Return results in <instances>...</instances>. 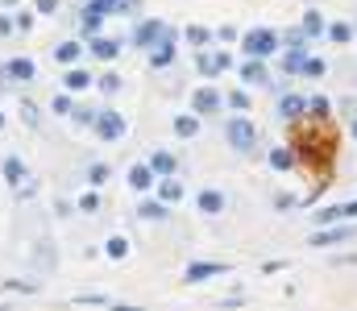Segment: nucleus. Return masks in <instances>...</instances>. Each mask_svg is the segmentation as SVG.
Returning <instances> with one entry per match:
<instances>
[{"instance_id": "obj_1", "label": "nucleus", "mask_w": 357, "mask_h": 311, "mask_svg": "<svg viewBox=\"0 0 357 311\" xmlns=\"http://www.w3.org/2000/svg\"><path fill=\"white\" fill-rule=\"evenodd\" d=\"M225 137H229V145H233L237 154H250V150L258 145V129H254V121H245V116H233V121L225 125Z\"/></svg>"}, {"instance_id": "obj_2", "label": "nucleus", "mask_w": 357, "mask_h": 311, "mask_svg": "<svg viewBox=\"0 0 357 311\" xmlns=\"http://www.w3.org/2000/svg\"><path fill=\"white\" fill-rule=\"evenodd\" d=\"M275 46H279V33H275V29H250V33L241 37V50H245L250 58H266Z\"/></svg>"}, {"instance_id": "obj_3", "label": "nucleus", "mask_w": 357, "mask_h": 311, "mask_svg": "<svg viewBox=\"0 0 357 311\" xmlns=\"http://www.w3.org/2000/svg\"><path fill=\"white\" fill-rule=\"evenodd\" d=\"M96 137L100 141H121L125 137V116L121 112H108V108H100V116H96Z\"/></svg>"}, {"instance_id": "obj_4", "label": "nucleus", "mask_w": 357, "mask_h": 311, "mask_svg": "<svg viewBox=\"0 0 357 311\" xmlns=\"http://www.w3.org/2000/svg\"><path fill=\"white\" fill-rule=\"evenodd\" d=\"M354 237H357L354 224H337V229H316L308 245H316V249H329V245H349Z\"/></svg>"}, {"instance_id": "obj_5", "label": "nucleus", "mask_w": 357, "mask_h": 311, "mask_svg": "<svg viewBox=\"0 0 357 311\" xmlns=\"http://www.w3.org/2000/svg\"><path fill=\"white\" fill-rule=\"evenodd\" d=\"M220 104H225V96H220L216 87H200V91L191 96V112H200V116H212V112H220Z\"/></svg>"}, {"instance_id": "obj_6", "label": "nucleus", "mask_w": 357, "mask_h": 311, "mask_svg": "<svg viewBox=\"0 0 357 311\" xmlns=\"http://www.w3.org/2000/svg\"><path fill=\"white\" fill-rule=\"evenodd\" d=\"M220 274H229V262H191L187 266V283H208V278H220Z\"/></svg>"}, {"instance_id": "obj_7", "label": "nucleus", "mask_w": 357, "mask_h": 311, "mask_svg": "<svg viewBox=\"0 0 357 311\" xmlns=\"http://www.w3.org/2000/svg\"><path fill=\"white\" fill-rule=\"evenodd\" d=\"M162 33H166V25H162V21H141V25L133 29V46L154 50V42H162Z\"/></svg>"}, {"instance_id": "obj_8", "label": "nucleus", "mask_w": 357, "mask_h": 311, "mask_svg": "<svg viewBox=\"0 0 357 311\" xmlns=\"http://www.w3.org/2000/svg\"><path fill=\"white\" fill-rule=\"evenodd\" d=\"M171 62H175V33L166 29L162 42H158V50H150V66H171Z\"/></svg>"}, {"instance_id": "obj_9", "label": "nucleus", "mask_w": 357, "mask_h": 311, "mask_svg": "<svg viewBox=\"0 0 357 311\" xmlns=\"http://www.w3.org/2000/svg\"><path fill=\"white\" fill-rule=\"evenodd\" d=\"M146 166H150V170H154V175H158V179H171V175H175V166H179V162H175V154H171V150H154V158H150V162H146Z\"/></svg>"}, {"instance_id": "obj_10", "label": "nucleus", "mask_w": 357, "mask_h": 311, "mask_svg": "<svg viewBox=\"0 0 357 311\" xmlns=\"http://www.w3.org/2000/svg\"><path fill=\"white\" fill-rule=\"evenodd\" d=\"M0 175H4V183L17 191V187L25 183V162H21L17 154H8V158H4V166H0Z\"/></svg>"}, {"instance_id": "obj_11", "label": "nucleus", "mask_w": 357, "mask_h": 311, "mask_svg": "<svg viewBox=\"0 0 357 311\" xmlns=\"http://www.w3.org/2000/svg\"><path fill=\"white\" fill-rule=\"evenodd\" d=\"M195 66H200V75H220L229 66V54H200Z\"/></svg>"}, {"instance_id": "obj_12", "label": "nucleus", "mask_w": 357, "mask_h": 311, "mask_svg": "<svg viewBox=\"0 0 357 311\" xmlns=\"http://www.w3.org/2000/svg\"><path fill=\"white\" fill-rule=\"evenodd\" d=\"M4 75L29 83V79H33V62H29V58H8V62H4Z\"/></svg>"}, {"instance_id": "obj_13", "label": "nucleus", "mask_w": 357, "mask_h": 311, "mask_svg": "<svg viewBox=\"0 0 357 311\" xmlns=\"http://www.w3.org/2000/svg\"><path fill=\"white\" fill-rule=\"evenodd\" d=\"M304 108H308V100H304V96H283V100H279V116H283V121L304 116Z\"/></svg>"}, {"instance_id": "obj_14", "label": "nucleus", "mask_w": 357, "mask_h": 311, "mask_svg": "<svg viewBox=\"0 0 357 311\" xmlns=\"http://www.w3.org/2000/svg\"><path fill=\"white\" fill-rule=\"evenodd\" d=\"M200 212H204V216H220V212H225V195L212 191V187L200 191Z\"/></svg>"}, {"instance_id": "obj_15", "label": "nucleus", "mask_w": 357, "mask_h": 311, "mask_svg": "<svg viewBox=\"0 0 357 311\" xmlns=\"http://www.w3.org/2000/svg\"><path fill=\"white\" fill-rule=\"evenodd\" d=\"M92 54L104 58V62H112V58L121 54V42H112V37H92Z\"/></svg>"}, {"instance_id": "obj_16", "label": "nucleus", "mask_w": 357, "mask_h": 311, "mask_svg": "<svg viewBox=\"0 0 357 311\" xmlns=\"http://www.w3.org/2000/svg\"><path fill=\"white\" fill-rule=\"evenodd\" d=\"M241 79H245V83H270V75H266L262 58H250V62L241 66Z\"/></svg>"}, {"instance_id": "obj_17", "label": "nucleus", "mask_w": 357, "mask_h": 311, "mask_svg": "<svg viewBox=\"0 0 357 311\" xmlns=\"http://www.w3.org/2000/svg\"><path fill=\"white\" fill-rule=\"evenodd\" d=\"M137 216H141V220H166L171 212H166V204H162V199H146V204L137 208Z\"/></svg>"}, {"instance_id": "obj_18", "label": "nucleus", "mask_w": 357, "mask_h": 311, "mask_svg": "<svg viewBox=\"0 0 357 311\" xmlns=\"http://www.w3.org/2000/svg\"><path fill=\"white\" fill-rule=\"evenodd\" d=\"M79 54H83V46H79V42H62V46L54 50V58H58L62 66H75V58H79Z\"/></svg>"}, {"instance_id": "obj_19", "label": "nucleus", "mask_w": 357, "mask_h": 311, "mask_svg": "<svg viewBox=\"0 0 357 311\" xmlns=\"http://www.w3.org/2000/svg\"><path fill=\"white\" fill-rule=\"evenodd\" d=\"M62 83H67V91H83V87H87V83H92V75H87V71H83V66H71V71H67V79H62Z\"/></svg>"}, {"instance_id": "obj_20", "label": "nucleus", "mask_w": 357, "mask_h": 311, "mask_svg": "<svg viewBox=\"0 0 357 311\" xmlns=\"http://www.w3.org/2000/svg\"><path fill=\"white\" fill-rule=\"evenodd\" d=\"M129 183H133L137 191H150V187H154V170H150V166H133V170H129Z\"/></svg>"}, {"instance_id": "obj_21", "label": "nucleus", "mask_w": 357, "mask_h": 311, "mask_svg": "<svg viewBox=\"0 0 357 311\" xmlns=\"http://www.w3.org/2000/svg\"><path fill=\"white\" fill-rule=\"evenodd\" d=\"M79 21H83V33H87V37H96V33H100V21H104V12H96V8H92V4H87V8H83V17H79Z\"/></svg>"}, {"instance_id": "obj_22", "label": "nucleus", "mask_w": 357, "mask_h": 311, "mask_svg": "<svg viewBox=\"0 0 357 311\" xmlns=\"http://www.w3.org/2000/svg\"><path fill=\"white\" fill-rule=\"evenodd\" d=\"M158 195H162V204H175V199H183V183L179 179H162Z\"/></svg>"}, {"instance_id": "obj_23", "label": "nucleus", "mask_w": 357, "mask_h": 311, "mask_svg": "<svg viewBox=\"0 0 357 311\" xmlns=\"http://www.w3.org/2000/svg\"><path fill=\"white\" fill-rule=\"evenodd\" d=\"M304 37H316V33H324V17L320 12H304Z\"/></svg>"}, {"instance_id": "obj_24", "label": "nucleus", "mask_w": 357, "mask_h": 311, "mask_svg": "<svg viewBox=\"0 0 357 311\" xmlns=\"http://www.w3.org/2000/svg\"><path fill=\"white\" fill-rule=\"evenodd\" d=\"M175 133L179 137H195L200 133V121L195 116H175Z\"/></svg>"}, {"instance_id": "obj_25", "label": "nucleus", "mask_w": 357, "mask_h": 311, "mask_svg": "<svg viewBox=\"0 0 357 311\" xmlns=\"http://www.w3.org/2000/svg\"><path fill=\"white\" fill-rule=\"evenodd\" d=\"M270 166L275 170H291L295 166V154L291 150H270Z\"/></svg>"}, {"instance_id": "obj_26", "label": "nucleus", "mask_w": 357, "mask_h": 311, "mask_svg": "<svg viewBox=\"0 0 357 311\" xmlns=\"http://www.w3.org/2000/svg\"><path fill=\"white\" fill-rule=\"evenodd\" d=\"M104 254H108V258H116V262H121V258H125V254H129V241H125V237H108V241H104Z\"/></svg>"}, {"instance_id": "obj_27", "label": "nucleus", "mask_w": 357, "mask_h": 311, "mask_svg": "<svg viewBox=\"0 0 357 311\" xmlns=\"http://www.w3.org/2000/svg\"><path fill=\"white\" fill-rule=\"evenodd\" d=\"M191 46H204V42H212V29H204V25H187V33H183Z\"/></svg>"}, {"instance_id": "obj_28", "label": "nucleus", "mask_w": 357, "mask_h": 311, "mask_svg": "<svg viewBox=\"0 0 357 311\" xmlns=\"http://www.w3.org/2000/svg\"><path fill=\"white\" fill-rule=\"evenodd\" d=\"M71 116H75L79 125H96V116H100V108H87V104H75V108H71Z\"/></svg>"}, {"instance_id": "obj_29", "label": "nucleus", "mask_w": 357, "mask_h": 311, "mask_svg": "<svg viewBox=\"0 0 357 311\" xmlns=\"http://www.w3.org/2000/svg\"><path fill=\"white\" fill-rule=\"evenodd\" d=\"M299 71H304V75H312V79H320V75L329 71V62H324V58H304V66H299Z\"/></svg>"}, {"instance_id": "obj_30", "label": "nucleus", "mask_w": 357, "mask_h": 311, "mask_svg": "<svg viewBox=\"0 0 357 311\" xmlns=\"http://www.w3.org/2000/svg\"><path fill=\"white\" fill-rule=\"evenodd\" d=\"M87 183H92V187L108 183V166H104V162H92V166H87Z\"/></svg>"}, {"instance_id": "obj_31", "label": "nucleus", "mask_w": 357, "mask_h": 311, "mask_svg": "<svg viewBox=\"0 0 357 311\" xmlns=\"http://www.w3.org/2000/svg\"><path fill=\"white\" fill-rule=\"evenodd\" d=\"M329 108H333V104H329V96H316V100H308V112H312L316 121H320V116H329Z\"/></svg>"}, {"instance_id": "obj_32", "label": "nucleus", "mask_w": 357, "mask_h": 311, "mask_svg": "<svg viewBox=\"0 0 357 311\" xmlns=\"http://www.w3.org/2000/svg\"><path fill=\"white\" fill-rule=\"evenodd\" d=\"M21 116H25V125H29V129H37V125H42V116H37V104H29V100H21Z\"/></svg>"}, {"instance_id": "obj_33", "label": "nucleus", "mask_w": 357, "mask_h": 311, "mask_svg": "<svg viewBox=\"0 0 357 311\" xmlns=\"http://www.w3.org/2000/svg\"><path fill=\"white\" fill-rule=\"evenodd\" d=\"M329 37H333V42H349V37H354V29H349L345 21H337V25H329Z\"/></svg>"}, {"instance_id": "obj_34", "label": "nucleus", "mask_w": 357, "mask_h": 311, "mask_svg": "<svg viewBox=\"0 0 357 311\" xmlns=\"http://www.w3.org/2000/svg\"><path fill=\"white\" fill-rule=\"evenodd\" d=\"M304 66V50H287L283 54V71H299Z\"/></svg>"}, {"instance_id": "obj_35", "label": "nucleus", "mask_w": 357, "mask_h": 311, "mask_svg": "<svg viewBox=\"0 0 357 311\" xmlns=\"http://www.w3.org/2000/svg\"><path fill=\"white\" fill-rule=\"evenodd\" d=\"M116 87H121V75H100V91H108V96H112Z\"/></svg>"}, {"instance_id": "obj_36", "label": "nucleus", "mask_w": 357, "mask_h": 311, "mask_svg": "<svg viewBox=\"0 0 357 311\" xmlns=\"http://www.w3.org/2000/svg\"><path fill=\"white\" fill-rule=\"evenodd\" d=\"M137 8V0H112V12L108 17H121V12H133Z\"/></svg>"}, {"instance_id": "obj_37", "label": "nucleus", "mask_w": 357, "mask_h": 311, "mask_svg": "<svg viewBox=\"0 0 357 311\" xmlns=\"http://www.w3.org/2000/svg\"><path fill=\"white\" fill-rule=\"evenodd\" d=\"M337 216H341V220H357V199L354 204H337Z\"/></svg>"}, {"instance_id": "obj_38", "label": "nucleus", "mask_w": 357, "mask_h": 311, "mask_svg": "<svg viewBox=\"0 0 357 311\" xmlns=\"http://www.w3.org/2000/svg\"><path fill=\"white\" fill-rule=\"evenodd\" d=\"M287 50H304V29H291L287 33Z\"/></svg>"}, {"instance_id": "obj_39", "label": "nucleus", "mask_w": 357, "mask_h": 311, "mask_svg": "<svg viewBox=\"0 0 357 311\" xmlns=\"http://www.w3.org/2000/svg\"><path fill=\"white\" fill-rule=\"evenodd\" d=\"M229 104H233V108H241V112H245V108H250V96H245V91H233V96H229Z\"/></svg>"}, {"instance_id": "obj_40", "label": "nucleus", "mask_w": 357, "mask_h": 311, "mask_svg": "<svg viewBox=\"0 0 357 311\" xmlns=\"http://www.w3.org/2000/svg\"><path fill=\"white\" fill-rule=\"evenodd\" d=\"M96 208H100V199H96V195H92V191H87V195H83V199H79V212H96Z\"/></svg>"}, {"instance_id": "obj_41", "label": "nucleus", "mask_w": 357, "mask_h": 311, "mask_svg": "<svg viewBox=\"0 0 357 311\" xmlns=\"http://www.w3.org/2000/svg\"><path fill=\"white\" fill-rule=\"evenodd\" d=\"M33 4H37L42 17H54V8H58V0H33Z\"/></svg>"}, {"instance_id": "obj_42", "label": "nucleus", "mask_w": 357, "mask_h": 311, "mask_svg": "<svg viewBox=\"0 0 357 311\" xmlns=\"http://www.w3.org/2000/svg\"><path fill=\"white\" fill-rule=\"evenodd\" d=\"M75 104H71V96H54V112H71Z\"/></svg>"}, {"instance_id": "obj_43", "label": "nucleus", "mask_w": 357, "mask_h": 311, "mask_svg": "<svg viewBox=\"0 0 357 311\" xmlns=\"http://www.w3.org/2000/svg\"><path fill=\"white\" fill-rule=\"evenodd\" d=\"M12 25H17V29H29V25H33V17H29V12H17V21H12Z\"/></svg>"}, {"instance_id": "obj_44", "label": "nucleus", "mask_w": 357, "mask_h": 311, "mask_svg": "<svg viewBox=\"0 0 357 311\" xmlns=\"http://www.w3.org/2000/svg\"><path fill=\"white\" fill-rule=\"evenodd\" d=\"M341 112H345V116L354 121V116H357V100H345V104H341Z\"/></svg>"}, {"instance_id": "obj_45", "label": "nucleus", "mask_w": 357, "mask_h": 311, "mask_svg": "<svg viewBox=\"0 0 357 311\" xmlns=\"http://www.w3.org/2000/svg\"><path fill=\"white\" fill-rule=\"evenodd\" d=\"M112 311H146V308H137V303H112Z\"/></svg>"}, {"instance_id": "obj_46", "label": "nucleus", "mask_w": 357, "mask_h": 311, "mask_svg": "<svg viewBox=\"0 0 357 311\" xmlns=\"http://www.w3.org/2000/svg\"><path fill=\"white\" fill-rule=\"evenodd\" d=\"M0 33H12V21L8 17H0Z\"/></svg>"}, {"instance_id": "obj_47", "label": "nucleus", "mask_w": 357, "mask_h": 311, "mask_svg": "<svg viewBox=\"0 0 357 311\" xmlns=\"http://www.w3.org/2000/svg\"><path fill=\"white\" fill-rule=\"evenodd\" d=\"M8 4H21V0H0V8H8Z\"/></svg>"}, {"instance_id": "obj_48", "label": "nucleus", "mask_w": 357, "mask_h": 311, "mask_svg": "<svg viewBox=\"0 0 357 311\" xmlns=\"http://www.w3.org/2000/svg\"><path fill=\"white\" fill-rule=\"evenodd\" d=\"M349 129H354V137H357V116H354V121H349Z\"/></svg>"}, {"instance_id": "obj_49", "label": "nucleus", "mask_w": 357, "mask_h": 311, "mask_svg": "<svg viewBox=\"0 0 357 311\" xmlns=\"http://www.w3.org/2000/svg\"><path fill=\"white\" fill-rule=\"evenodd\" d=\"M0 129H4V112H0Z\"/></svg>"}]
</instances>
